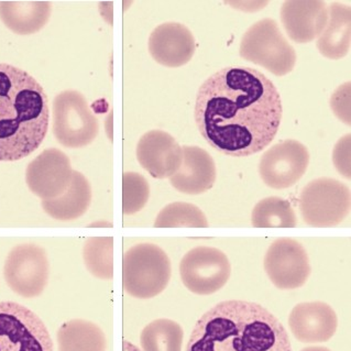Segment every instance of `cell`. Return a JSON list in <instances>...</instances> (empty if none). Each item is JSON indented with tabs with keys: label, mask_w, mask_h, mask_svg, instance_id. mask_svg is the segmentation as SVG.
I'll use <instances>...</instances> for the list:
<instances>
[{
	"label": "cell",
	"mask_w": 351,
	"mask_h": 351,
	"mask_svg": "<svg viewBox=\"0 0 351 351\" xmlns=\"http://www.w3.org/2000/svg\"><path fill=\"white\" fill-rule=\"evenodd\" d=\"M283 114L276 85L252 67H225L202 84L196 96V125L221 154L248 156L276 138Z\"/></svg>",
	"instance_id": "obj_1"
},
{
	"label": "cell",
	"mask_w": 351,
	"mask_h": 351,
	"mask_svg": "<svg viewBox=\"0 0 351 351\" xmlns=\"http://www.w3.org/2000/svg\"><path fill=\"white\" fill-rule=\"evenodd\" d=\"M186 351H292L281 322L259 304L226 301L196 323Z\"/></svg>",
	"instance_id": "obj_2"
},
{
	"label": "cell",
	"mask_w": 351,
	"mask_h": 351,
	"mask_svg": "<svg viewBox=\"0 0 351 351\" xmlns=\"http://www.w3.org/2000/svg\"><path fill=\"white\" fill-rule=\"evenodd\" d=\"M49 121L48 96L36 78L0 64V162L30 156L43 143Z\"/></svg>",
	"instance_id": "obj_3"
},
{
	"label": "cell",
	"mask_w": 351,
	"mask_h": 351,
	"mask_svg": "<svg viewBox=\"0 0 351 351\" xmlns=\"http://www.w3.org/2000/svg\"><path fill=\"white\" fill-rule=\"evenodd\" d=\"M172 274L170 258L154 243L131 247L123 261V285L132 298L148 300L167 289Z\"/></svg>",
	"instance_id": "obj_4"
},
{
	"label": "cell",
	"mask_w": 351,
	"mask_h": 351,
	"mask_svg": "<svg viewBox=\"0 0 351 351\" xmlns=\"http://www.w3.org/2000/svg\"><path fill=\"white\" fill-rule=\"evenodd\" d=\"M240 56L265 67L276 76L287 75L295 66L296 52L274 19H262L243 34Z\"/></svg>",
	"instance_id": "obj_5"
},
{
	"label": "cell",
	"mask_w": 351,
	"mask_h": 351,
	"mask_svg": "<svg viewBox=\"0 0 351 351\" xmlns=\"http://www.w3.org/2000/svg\"><path fill=\"white\" fill-rule=\"evenodd\" d=\"M99 123L83 94L64 90L53 101V134L66 148L86 147L96 139Z\"/></svg>",
	"instance_id": "obj_6"
},
{
	"label": "cell",
	"mask_w": 351,
	"mask_h": 351,
	"mask_svg": "<svg viewBox=\"0 0 351 351\" xmlns=\"http://www.w3.org/2000/svg\"><path fill=\"white\" fill-rule=\"evenodd\" d=\"M300 209L308 226H336L343 221L350 210L349 187L329 178L314 180L302 191Z\"/></svg>",
	"instance_id": "obj_7"
},
{
	"label": "cell",
	"mask_w": 351,
	"mask_h": 351,
	"mask_svg": "<svg viewBox=\"0 0 351 351\" xmlns=\"http://www.w3.org/2000/svg\"><path fill=\"white\" fill-rule=\"evenodd\" d=\"M0 351H53V341L32 311L14 302H1Z\"/></svg>",
	"instance_id": "obj_8"
},
{
	"label": "cell",
	"mask_w": 351,
	"mask_h": 351,
	"mask_svg": "<svg viewBox=\"0 0 351 351\" xmlns=\"http://www.w3.org/2000/svg\"><path fill=\"white\" fill-rule=\"evenodd\" d=\"M232 274V265L223 251L213 247H196L180 263L182 282L197 295H210L223 289Z\"/></svg>",
	"instance_id": "obj_9"
},
{
	"label": "cell",
	"mask_w": 351,
	"mask_h": 351,
	"mask_svg": "<svg viewBox=\"0 0 351 351\" xmlns=\"http://www.w3.org/2000/svg\"><path fill=\"white\" fill-rule=\"evenodd\" d=\"M48 256L34 243L18 245L9 252L3 276L8 287L18 295L30 298L41 295L48 285Z\"/></svg>",
	"instance_id": "obj_10"
},
{
	"label": "cell",
	"mask_w": 351,
	"mask_h": 351,
	"mask_svg": "<svg viewBox=\"0 0 351 351\" xmlns=\"http://www.w3.org/2000/svg\"><path fill=\"white\" fill-rule=\"evenodd\" d=\"M310 165V152L296 140H285L265 151L259 163V174L267 186L285 190L302 179Z\"/></svg>",
	"instance_id": "obj_11"
},
{
	"label": "cell",
	"mask_w": 351,
	"mask_h": 351,
	"mask_svg": "<svg viewBox=\"0 0 351 351\" xmlns=\"http://www.w3.org/2000/svg\"><path fill=\"white\" fill-rule=\"evenodd\" d=\"M265 270L270 281L281 290H295L310 278V259L301 243L280 238L269 247Z\"/></svg>",
	"instance_id": "obj_12"
},
{
	"label": "cell",
	"mask_w": 351,
	"mask_h": 351,
	"mask_svg": "<svg viewBox=\"0 0 351 351\" xmlns=\"http://www.w3.org/2000/svg\"><path fill=\"white\" fill-rule=\"evenodd\" d=\"M69 156L59 149L43 151L29 163L25 182L34 195L45 199L59 197L70 186L73 179Z\"/></svg>",
	"instance_id": "obj_13"
},
{
	"label": "cell",
	"mask_w": 351,
	"mask_h": 351,
	"mask_svg": "<svg viewBox=\"0 0 351 351\" xmlns=\"http://www.w3.org/2000/svg\"><path fill=\"white\" fill-rule=\"evenodd\" d=\"M137 159L154 179H167L174 176L181 167L183 149L165 131L151 130L140 138Z\"/></svg>",
	"instance_id": "obj_14"
},
{
	"label": "cell",
	"mask_w": 351,
	"mask_h": 351,
	"mask_svg": "<svg viewBox=\"0 0 351 351\" xmlns=\"http://www.w3.org/2000/svg\"><path fill=\"white\" fill-rule=\"evenodd\" d=\"M149 52L154 61L167 67H180L192 60L195 38L190 29L179 23L158 25L149 38Z\"/></svg>",
	"instance_id": "obj_15"
},
{
	"label": "cell",
	"mask_w": 351,
	"mask_h": 351,
	"mask_svg": "<svg viewBox=\"0 0 351 351\" xmlns=\"http://www.w3.org/2000/svg\"><path fill=\"white\" fill-rule=\"evenodd\" d=\"M289 326L301 343H325L337 330V314L323 302L298 304L289 316Z\"/></svg>",
	"instance_id": "obj_16"
},
{
	"label": "cell",
	"mask_w": 351,
	"mask_h": 351,
	"mask_svg": "<svg viewBox=\"0 0 351 351\" xmlns=\"http://www.w3.org/2000/svg\"><path fill=\"white\" fill-rule=\"evenodd\" d=\"M328 19L322 0H287L281 7V21L287 36L298 43H308L321 36Z\"/></svg>",
	"instance_id": "obj_17"
},
{
	"label": "cell",
	"mask_w": 351,
	"mask_h": 351,
	"mask_svg": "<svg viewBox=\"0 0 351 351\" xmlns=\"http://www.w3.org/2000/svg\"><path fill=\"white\" fill-rule=\"evenodd\" d=\"M182 149V165L171 176V185L187 195H199L210 190L217 176L212 156L196 145H185Z\"/></svg>",
	"instance_id": "obj_18"
},
{
	"label": "cell",
	"mask_w": 351,
	"mask_h": 351,
	"mask_svg": "<svg viewBox=\"0 0 351 351\" xmlns=\"http://www.w3.org/2000/svg\"><path fill=\"white\" fill-rule=\"evenodd\" d=\"M51 3L45 0L0 1V19L7 28L21 36L41 30L51 16Z\"/></svg>",
	"instance_id": "obj_19"
},
{
	"label": "cell",
	"mask_w": 351,
	"mask_h": 351,
	"mask_svg": "<svg viewBox=\"0 0 351 351\" xmlns=\"http://www.w3.org/2000/svg\"><path fill=\"white\" fill-rule=\"evenodd\" d=\"M92 203L90 182L78 171L73 172L70 186L59 197L42 201V208L50 217L60 221H72L82 217Z\"/></svg>",
	"instance_id": "obj_20"
},
{
	"label": "cell",
	"mask_w": 351,
	"mask_h": 351,
	"mask_svg": "<svg viewBox=\"0 0 351 351\" xmlns=\"http://www.w3.org/2000/svg\"><path fill=\"white\" fill-rule=\"evenodd\" d=\"M351 12L343 3H332L328 7V19L321 36L317 49L327 59L339 60L350 50Z\"/></svg>",
	"instance_id": "obj_21"
},
{
	"label": "cell",
	"mask_w": 351,
	"mask_h": 351,
	"mask_svg": "<svg viewBox=\"0 0 351 351\" xmlns=\"http://www.w3.org/2000/svg\"><path fill=\"white\" fill-rule=\"evenodd\" d=\"M106 350V336L96 324L85 319H72L60 327L58 351Z\"/></svg>",
	"instance_id": "obj_22"
},
{
	"label": "cell",
	"mask_w": 351,
	"mask_h": 351,
	"mask_svg": "<svg viewBox=\"0 0 351 351\" xmlns=\"http://www.w3.org/2000/svg\"><path fill=\"white\" fill-rule=\"evenodd\" d=\"M183 335L176 322L160 318L143 328L140 343L143 351H182Z\"/></svg>",
	"instance_id": "obj_23"
},
{
	"label": "cell",
	"mask_w": 351,
	"mask_h": 351,
	"mask_svg": "<svg viewBox=\"0 0 351 351\" xmlns=\"http://www.w3.org/2000/svg\"><path fill=\"white\" fill-rule=\"evenodd\" d=\"M251 221L256 228H294L298 223L292 205L276 196L265 198L256 204Z\"/></svg>",
	"instance_id": "obj_24"
},
{
	"label": "cell",
	"mask_w": 351,
	"mask_h": 351,
	"mask_svg": "<svg viewBox=\"0 0 351 351\" xmlns=\"http://www.w3.org/2000/svg\"><path fill=\"white\" fill-rule=\"evenodd\" d=\"M84 263L90 274L101 280L114 276V238L92 237L83 248Z\"/></svg>",
	"instance_id": "obj_25"
},
{
	"label": "cell",
	"mask_w": 351,
	"mask_h": 351,
	"mask_svg": "<svg viewBox=\"0 0 351 351\" xmlns=\"http://www.w3.org/2000/svg\"><path fill=\"white\" fill-rule=\"evenodd\" d=\"M156 228H176V227H191V228H206L208 221L206 216L195 205L190 203L169 204L162 209L154 221Z\"/></svg>",
	"instance_id": "obj_26"
},
{
	"label": "cell",
	"mask_w": 351,
	"mask_h": 351,
	"mask_svg": "<svg viewBox=\"0 0 351 351\" xmlns=\"http://www.w3.org/2000/svg\"><path fill=\"white\" fill-rule=\"evenodd\" d=\"M150 197V186L139 173L125 172L123 176V213L134 215L140 212Z\"/></svg>",
	"instance_id": "obj_27"
},
{
	"label": "cell",
	"mask_w": 351,
	"mask_h": 351,
	"mask_svg": "<svg viewBox=\"0 0 351 351\" xmlns=\"http://www.w3.org/2000/svg\"><path fill=\"white\" fill-rule=\"evenodd\" d=\"M332 112L346 125H350V83H346L334 93L330 99Z\"/></svg>",
	"instance_id": "obj_28"
},
{
	"label": "cell",
	"mask_w": 351,
	"mask_h": 351,
	"mask_svg": "<svg viewBox=\"0 0 351 351\" xmlns=\"http://www.w3.org/2000/svg\"><path fill=\"white\" fill-rule=\"evenodd\" d=\"M332 162L343 178L350 179V134L341 138L335 145Z\"/></svg>",
	"instance_id": "obj_29"
},
{
	"label": "cell",
	"mask_w": 351,
	"mask_h": 351,
	"mask_svg": "<svg viewBox=\"0 0 351 351\" xmlns=\"http://www.w3.org/2000/svg\"><path fill=\"white\" fill-rule=\"evenodd\" d=\"M123 351H141L138 347L129 343L127 340H123Z\"/></svg>",
	"instance_id": "obj_30"
},
{
	"label": "cell",
	"mask_w": 351,
	"mask_h": 351,
	"mask_svg": "<svg viewBox=\"0 0 351 351\" xmlns=\"http://www.w3.org/2000/svg\"><path fill=\"white\" fill-rule=\"evenodd\" d=\"M302 351H330L329 349L325 348V347H307L304 348Z\"/></svg>",
	"instance_id": "obj_31"
}]
</instances>
